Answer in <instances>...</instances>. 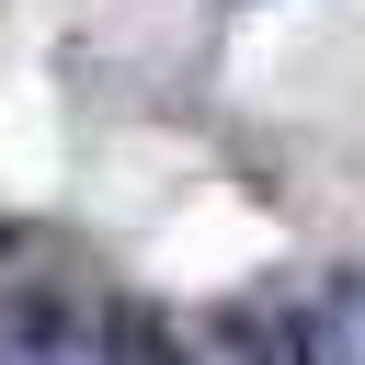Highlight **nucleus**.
I'll return each mask as SVG.
<instances>
[{
    "instance_id": "1",
    "label": "nucleus",
    "mask_w": 365,
    "mask_h": 365,
    "mask_svg": "<svg viewBox=\"0 0 365 365\" xmlns=\"http://www.w3.org/2000/svg\"><path fill=\"white\" fill-rule=\"evenodd\" d=\"M308 365H365V274H342L308 319Z\"/></svg>"
}]
</instances>
